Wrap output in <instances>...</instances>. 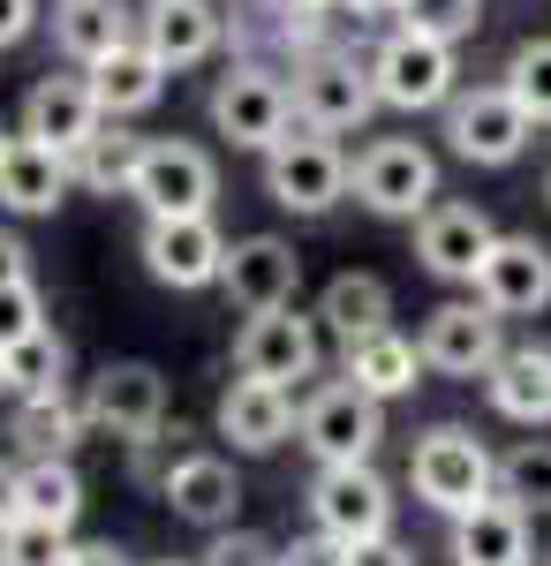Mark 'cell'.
Here are the masks:
<instances>
[{"label":"cell","instance_id":"cell-3","mask_svg":"<svg viewBox=\"0 0 551 566\" xmlns=\"http://www.w3.org/2000/svg\"><path fill=\"white\" fill-rule=\"evenodd\" d=\"M264 189H272V205L295 219H318L333 212L340 197H347V151H340L325 129H310V122H288L280 144H264Z\"/></svg>","mask_w":551,"mask_h":566},{"label":"cell","instance_id":"cell-48","mask_svg":"<svg viewBox=\"0 0 551 566\" xmlns=\"http://www.w3.org/2000/svg\"><path fill=\"white\" fill-rule=\"evenodd\" d=\"M0 392H8V363H0Z\"/></svg>","mask_w":551,"mask_h":566},{"label":"cell","instance_id":"cell-21","mask_svg":"<svg viewBox=\"0 0 551 566\" xmlns=\"http://www.w3.org/2000/svg\"><path fill=\"white\" fill-rule=\"evenodd\" d=\"M454 566H537V536H529V514L513 499H484L454 514Z\"/></svg>","mask_w":551,"mask_h":566},{"label":"cell","instance_id":"cell-32","mask_svg":"<svg viewBox=\"0 0 551 566\" xmlns=\"http://www.w3.org/2000/svg\"><path fill=\"white\" fill-rule=\"evenodd\" d=\"M499 499H513L529 522L551 514V438H521L513 453H499Z\"/></svg>","mask_w":551,"mask_h":566},{"label":"cell","instance_id":"cell-6","mask_svg":"<svg viewBox=\"0 0 551 566\" xmlns=\"http://www.w3.org/2000/svg\"><path fill=\"white\" fill-rule=\"evenodd\" d=\"M295 438L310 446V461L318 469H340V461H371L385 438V400L378 392H363L355 378H333V386H318L302 400V423Z\"/></svg>","mask_w":551,"mask_h":566},{"label":"cell","instance_id":"cell-46","mask_svg":"<svg viewBox=\"0 0 551 566\" xmlns=\"http://www.w3.org/2000/svg\"><path fill=\"white\" fill-rule=\"evenodd\" d=\"M280 8H340V0H280Z\"/></svg>","mask_w":551,"mask_h":566},{"label":"cell","instance_id":"cell-51","mask_svg":"<svg viewBox=\"0 0 551 566\" xmlns=\"http://www.w3.org/2000/svg\"><path fill=\"white\" fill-rule=\"evenodd\" d=\"M544 566H551V559H544Z\"/></svg>","mask_w":551,"mask_h":566},{"label":"cell","instance_id":"cell-11","mask_svg":"<svg viewBox=\"0 0 551 566\" xmlns=\"http://www.w3.org/2000/svg\"><path fill=\"white\" fill-rule=\"evenodd\" d=\"M84 416L98 438H122V446H152L167 431V378L152 363H106L84 392Z\"/></svg>","mask_w":551,"mask_h":566},{"label":"cell","instance_id":"cell-50","mask_svg":"<svg viewBox=\"0 0 551 566\" xmlns=\"http://www.w3.org/2000/svg\"><path fill=\"white\" fill-rule=\"evenodd\" d=\"M159 566H181V559H159Z\"/></svg>","mask_w":551,"mask_h":566},{"label":"cell","instance_id":"cell-39","mask_svg":"<svg viewBox=\"0 0 551 566\" xmlns=\"http://www.w3.org/2000/svg\"><path fill=\"white\" fill-rule=\"evenodd\" d=\"M280 566H347V544L325 536V528H310L295 544H280Z\"/></svg>","mask_w":551,"mask_h":566},{"label":"cell","instance_id":"cell-16","mask_svg":"<svg viewBox=\"0 0 551 566\" xmlns=\"http://www.w3.org/2000/svg\"><path fill=\"white\" fill-rule=\"evenodd\" d=\"M491 242H499V227H491V212L484 205H430L424 219H416V258H424L430 280H454V287H468L476 280V264L491 258Z\"/></svg>","mask_w":551,"mask_h":566},{"label":"cell","instance_id":"cell-40","mask_svg":"<svg viewBox=\"0 0 551 566\" xmlns=\"http://www.w3.org/2000/svg\"><path fill=\"white\" fill-rule=\"evenodd\" d=\"M347 566H416V552L385 528V536H363V544H347Z\"/></svg>","mask_w":551,"mask_h":566},{"label":"cell","instance_id":"cell-12","mask_svg":"<svg viewBox=\"0 0 551 566\" xmlns=\"http://www.w3.org/2000/svg\"><path fill=\"white\" fill-rule=\"evenodd\" d=\"M219 264H227V234L212 212H181V219H144V272L174 287V295H197L219 287Z\"/></svg>","mask_w":551,"mask_h":566},{"label":"cell","instance_id":"cell-24","mask_svg":"<svg viewBox=\"0 0 551 566\" xmlns=\"http://www.w3.org/2000/svg\"><path fill=\"white\" fill-rule=\"evenodd\" d=\"M98 98H91V76H39L31 98H23V136H39L53 151H76L91 129H98Z\"/></svg>","mask_w":551,"mask_h":566},{"label":"cell","instance_id":"cell-31","mask_svg":"<svg viewBox=\"0 0 551 566\" xmlns=\"http://www.w3.org/2000/svg\"><path fill=\"white\" fill-rule=\"evenodd\" d=\"M23 514L61 522V528L84 522V476H76L69 453H31V461H23Z\"/></svg>","mask_w":551,"mask_h":566},{"label":"cell","instance_id":"cell-8","mask_svg":"<svg viewBox=\"0 0 551 566\" xmlns=\"http://www.w3.org/2000/svg\"><path fill=\"white\" fill-rule=\"evenodd\" d=\"M128 197L144 205V219H181V212H212L219 197V167L205 144L189 136H144V159H136V181Z\"/></svg>","mask_w":551,"mask_h":566},{"label":"cell","instance_id":"cell-38","mask_svg":"<svg viewBox=\"0 0 551 566\" xmlns=\"http://www.w3.org/2000/svg\"><path fill=\"white\" fill-rule=\"evenodd\" d=\"M31 333H45V295L39 280H15V287H0V348H15Z\"/></svg>","mask_w":551,"mask_h":566},{"label":"cell","instance_id":"cell-20","mask_svg":"<svg viewBox=\"0 0 551 566\" xmlns=\"http://www.w3.org/2000/svg\"><path fill=\"white\" fill-rule=\"evenodd\" d=\"M84 76H91V98H98V114H106V122H136V114H152V106L167 98L174 69L144 39H122L106 61H91Z\"/></svg>","mask_w":551,"mask_h":566},{"label":"cell","instance_id":"cell-2","mask_svg":"<svg viewBox=\"0 0 551 566\" xmlns=\"http://www.w3.org/2000/svg\"><path fill=\"white\" fill-rule=\"evenodd\" d=\"M347 197L378 219H416L438 205V159H430L416 136H371L355 159H347Z\"/></svg>","mask_w":551,"mask_h":566},{"label":"cell","instance_id":"cell-4","mask_svg":"<svg viewBox=\"0 0 551 566\" xmlns=\"http://www.w3.org/2000/svg\"><path fill=\"white\" fill-rule=\"evenodd\" d=\"M295 122L325 136H347L363 129L371 114H378V84H371V61H355V53H340V45H310L295 53Z\"/></svg>","mask_w":551,"mask_h":566},{"label":"cell","instance_id":"cell-14","mask_svg":"<svg viewBox=\"0 0 551 566\" xmlns=\"http://www.w3.org/2000/svg\"><path fill=\"white\" fill-rule=\"evenodd\" d=\"M310 528H325L340 544H363V536H385L393 528V491L371 461H340V469H318L310 476Z\"/></svg>","mask_w":551,"mask_h":566},{"label":"cell","instance_id":"cell-17","mask_svg":"<svg viewBox=\"0 0 551 566\" xmlns=\"http://www.w3.org/2000/svg\"><path fill=\"white\" fill-rule=\"evenodd\" d=\"M468 287L499 310V317H537V310L551 303V250L537 234H499Z\"/></svg>","mask_w":551,"mask_h":566},{"label":"cell","instance_id":"cell-22","mask_svg":"<svg viewBox=\"0 0 551 566\" xmlns=\"http://www.w3.org/2000/svg\"><path fill=\"white\" fill-rule=\"evenodd\" d=\"M159 499H167L189 528H227L235 506H242V476H235V461H219V453H181L167 476H159Z\"/></svg>","mask_w":551,"mask_h":566},{"label":"cell","instance_id":"cell-28","mask_svg":"<svg viewBox=\"0 0 551 566\" xmlns=\"http://www.w3.org/2000/svg\"><path fill=\"white\" fill-rule=\"evenodd\" d=\"M136 159H144V136H128L122 122H98V129L69 151V175H76V189H91V197H128Z\"/></svg>","mask_w":551,"mask_h":566},{"label":"cell","instance_id":"cell-10","mask_svg":"<svg viewBox=\"0 0 551 566\" xmlns=\"http://www.w3.org/2000/svg\"><path fill=\"white\" fill-rule=\"evenodd\" d=\"M371 84H378V106H393V114H438L461 91V69H454V45L393 31L371 53Z\"/></svg>","mask_w":551,"mask_h":566},{"label":"cell","instance_id":"cell-43","mask_svg":"<svg viewBox=\"0 0 551 566\" xmlns=\"http://www.w3.org/2000/svg\"><path fill=\"white\" fill-rule=\"evenodd\" d=\"M69 566H136V559H128L114 536H98V544H76V559H69Z\"/></svg>","mask_w":551,"mask_h":566},{"label":"cell","instance_id":"cell-41","mask_svg":"<svg viewBox=\"0 0 551 566\" xmlns=\"http://www.w3.org/2000/svg\"><path fill=\"white\" fill-rule=\"evenodd\" d=\"M39 31V0H0V53Z\"/></svg>","mask_w":551,"mask_h":566},{"label":"cell","instance_id":"cell-33","mask_svg":"<svg viewBox=\"0 0 551 566\" xmlns=\"http://www.w3.org/2000/svg\"><path fill=\"white\" fill-rule=\"evenodd\" d=\"M0 363H8V392L23 400V392H61L69 378V340L45 325V333H31V340H15V348H0Z\"/></svg>","mask_w":551,"mask_h":566},{"label":"cell","instance_id":"cell-35","mask_svg":"<svg viewBox=\"0 0 551 566\" xmlns=\"http://www.w3.org/2000/svg\"><path fill=\"white\" fill-rule=\"evenodd\" d=\"M499 84L513 91V106H521L537 129H551V39H521V45H513Z\"/></svg>","mask_w":551,"mask_h":566},{"label":"cell","instance_id":"cell-49","mask_svg":"<svg viewBox=\"0 0 551 566\" xmlns=\"http://www.w3.org/2000/svg\"><path fill=\"white\" fill-rule=\"evenodd\" d=\"M544 205H551V181H544Z\"/></svg>","mask_w":551,"mask_h":566},{"label":"cell","instance_id":"cell-44","mask_svg":"<svg viewBox=\"0 0 551 566\" xmlns=\"http://www.w3.org/2000/svg\"><path fill=\"white\" fill-rule=\"evenodd\" d=\"M15 514H23V469L0 461V522H15Z\"/></svg>","mask_w":551,"mask_h":566},{"label":"cell","instance_id":"cell-37","mask_svg":"<svg viewBox=\"0 0 551 566\" xmlns=\"http://www.w3.org/2000/svg\"><path fill=\"white\" fill-rule=\"evenodd\" d=\"M197 566H280V544L272 536H257V528H212V544H205V559Z\"/></svg>","mask_w":551,"mask_h":566},{"label":"cell","instance_id":"cell-18","mask_svg":"<svg viewBox=\"0 0 551 566\" xmlns=\"http://www.w3.org/2000/svg\"><path fill=\"white\" fill-rule=\"evenodd\" d=\"M219 438L235 446V453H280L288 438H295L302 408L288 386H264V378H235V386L219 392Z\"/></svg>","mask_w":551,"mask_h":566},{"label":"cell","instance_id":"cell-30","mask_svg":"<svg viewBox=\"0 0 551 566\" xmlns=\"http://www.w3.org/2000/svg\"><path fill=\"white\" fill-rule=\"evenodd\" d=\"M84 431H91V416H84V400H69V386L15 400V446L23 453H69Z\"/></svg>","mask_w":551,"mask_h":566},{"label":"cell","instance_id":"cell-5","mask_svg":"<svg viewBox=\"0 0 551 566\" xmlns=\"http://www.w3.org/2000/svg\"><path fill=\"white\" fill-rule=\"evenodd\" d=\"M325 355V325L318 310H295V303H272V310H250L242 333H235V370L242 378H264V386H302Z\"/></svg>","mask_w":551,"mask_h":566},{"label":"cell","instance_id":"cell-23","mask_svg":"<svg viewBox=\"0 0 551 566\" xmlns=\"http://www.w3.org/2000/svg\"><path fill=\"white\" fill-rule=\"evenodd\" d=\"M136 39L152 45L167 69H197V61H212V53H219L227 15H219L212 0H152V8L136 15Z\"/></svg>","mask_w":551,"mask_h":566},{"label":"cell","instance_id":"cell-47","mask_svg":"<svg viewBox=\"0 0 551 566\" xmlns=\"http://www.w3.org/2000/svg\"><path fill=\"white\" fill-rule=\"evenodd\" d=\"M8 144H15V129H8V122H0V151H8Z\"/></svg>","mask_w":551,"mask_h":566},{"label":"cell","instance_id":"cell-42","mask_svg":"<svg viewBox=\"0 0 551 566\" xmlns=\"http://www.w3.org/2000/svg\"><path fill=\"white\" fill-rule=\"evenodd\" d=\"M15 280H31V250H23V234L0 227V287H15Z\"/></svg>","mask_w":551,"mask_h":566},{"label":"cell","instance_id":"cell-15","mask_svg":"<svg viewBox=\"0 0 551 566\" xmlns=\"http://www.w3.org/2000/svg\"><path fill=\"white\" fill-rule=\"evenodd\" d=\"M219 295L242 310H272V303H295L302 295V258L288 234H242L227 242V264H219Z\"/></svg>","mask_w":551,"mask_h":566},{"label":"cell","instance_id":"cell-9","mask_svg":"<svg viewBox=\"0 0 551 566\" xmlns=\"http://www.w3.org/2000/svg\"><path fill=\"white\" fill-rule=\"evenodd\" d=\"M438 114H446V144L461 151L468 167H513V159L529 151V136H537V122L513 106V91H507V84L454 91Z\"/></svg>","mask_w":551,"mask_h":566},{"label":"cell","instance_id":"cell-36","mask_svg":"<svg viewBox=\"0 0 551 566\" xmlns=\"http://www.w3.org/2000/svg\"><path fill=\"white\" fill-rule=\"evenodd\" d=\"M393 15H401V31H416V39L461 45V39H476V23H484V0H401Z\"/></svg>","mask_w":551,"mask_h":566},{"label":"cell","instance_id":"cell-7","mask_svg":"<svg viewBox=\"0 0 551 566\" xmlns=\"http://www.w3.org/2000/svg\"><path fill=\"white\" fill-rule=\"evenodd\" d=\"M295 122V91L280 69H264V61H235L227 76L212 84V129L235 144V151H264V144H280Z\"/></svg>","mask_w":551,"mask_h":566},{"label":"cell","instance_id":"cell-29","mask_svg":"<svg viewBox=\"0 0 551 566\" xmlns=\"http://www.w3.org/2000/svg\"><path fill=\"white\" fill-rule=\"evenodd\" d=\"M122 39H128L122 0H53V45H61L76 69L106 61V53H114Z\"/></svg>","mask_w":551,"mask_h":566},{"label":"cell","instance_id":"cell-26","mask_svg":"<svg viewBox=\"0 0 551 566\" xmlns=\"http://www.w3.org/2000/svg\"><path fill=\"white\" fill-rule=\"evenodd\" d=\"M484 392H491V416H507L521 431L551 423V348H507L491 370H484Z\"/></svg>","mask_w":551,"mask_h":566},{"label":"cell","instance_id":"cell-34","mask_svg":"<svg viewBox=\"0 0 551 566\" xmlns=\"http://www.w3.org/2000/svg\"><path fill=\"white\" fill-rule=\"evenodd\" d=\"M69 559H76V528L39 522V514L0 522V566H69Z\"/></svg>","mask_w":551,"mask_h":566},{"label":"cell","instance_id":"cell-25","mask_svg":"<svg viewBox=\"0 0 551 566\" xmlns=\"http://www.w3.org/2000/svg\"><path fill=\"white\" fill-rule=\"evenodd\" d=\"M340 378H355L363 392H378V400H401V392L424 386V348L408 340V333H363V340H340Z\"/></svg>","mask_w":551,"mask_h":566},{"label":"cell","instance_id":"cell-19","mask_svg":"<svg viewBox=\"0 0 551 566\" xmlns=\"http://www.w3.org/2000/svg\"><path fill=\"white\" fill-rule=\"evenodd\" d=\"M69 189H76L69 151H53V144H39V136L15 129V144L0 151V212L45 219V212H61V197H69Z\"/></svg>","mask_w":551,"mask_h":566},{"label":"cell","instance_id":"cell-45","mask_svg":"<svg viewBox=\"0 0 551 566\" xmlns=\"http://www.w3.org/2000/svg\"><path fill=\"white\" fill-rule=\"evenodd\" d=\"M340 8H347V15H393L401 0H340Z\"/></svg>","mask_w":551,"mask_h":566},{"label":"cell","instance_id":"cell-1","mask_svg":"<svg viewBox=\"0 0 551 566\" xmlns=\"http://www.w3.org/2000/svg\"><path fill=\"white\" fill-rule=\"evenodd\" d=\"M408 483H416V499H424L430 514H468V506H484L491 491H499V461H491V446L468 431V423H430L416 438V453H408Z\"/></svg>","mask_w":551,"mask_h":566},{"label":"cell","instance_id":"cell-27","mask_svg":"<svg viewBox=\"0 0 551 566\" xmlns=\"http://www.w3.org/2000/svg\"><path fill=\"white\" fill-rule=\"evenodd\" d=\"M318 325L333 340H363V333L393 325V287H385L378 272H340V280H325V295H318Z\"/></svg>","mask_w":551,"mask_h":566},{"label":"cell","instance_id":"cell-13","mask_svg":"<svg viewBox=\"0 0 551 566\" xmlns=\"http://www.w3.org/2000/svg\"><path fill=\"white\" fill-rule=\"evenodd\" d=\"M499 325H507V317L484 303V295H468V303H438L424 317V333H416L424 370H438V378H484V370L507 355Z\"/></svg>","mask_w":551,"mask_h":566}]
</instances>
